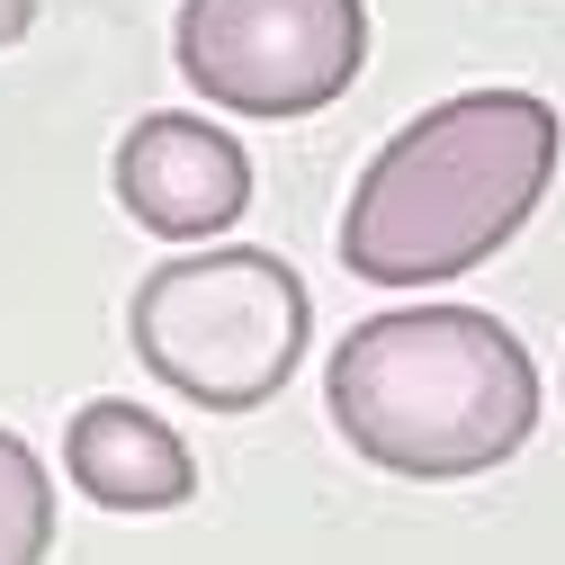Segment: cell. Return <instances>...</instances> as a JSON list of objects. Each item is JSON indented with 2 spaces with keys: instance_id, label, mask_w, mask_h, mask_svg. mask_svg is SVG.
<instances>
[{
  "instance_id": "7a4b0ae2",
  "label": "cell",
  "mask_w": 565,
  "mask_h": 565,
  "mask_svg": "<svg viewBox=\"0 0 565 565\" xmlns=\"http://www.w3.org/2000/svg\"><path fill=\"white\" fill-rule=\"evenodd\" d=\"M332 431L386 476H484L539 431L530 350L476 306H395L350 323L323 369Z\"/></svg>"
},
{
  "instance_id": "8992f818",
  "label": "cell",
  "mask_w": 565,
  "mask_h": 565,
  "mask_svg": "<svg viewBox=\"0 0 565 565\" xmlns=\"http://www.w3.org/2000/svg\"><path fill=\"white\" fill-rule=\"evenodd\" d=\"M63 476H73L99 512H180L198 493V458L145 404H82L63 431Z\"/></svg>"
},
{
  "instance_id": "52a82bcc",
  "label": "cell",
  "mask_w": 565,
  "mask_h": 565,
  "mask_svg": "<svg viewBox=\"0 0 565 565\" xmlns=\"http://www.w3.org/2000/svg\"><path fill=\"white\" fill-rule=\"evenodd\" d=\"M54 547V476L19 431H0V565H45Z\"/></svg>"
},
{
  "instance_id": "5b68a950",
  "label": "cell",
  "mask_w": 565,
  "mask_h": 565,
  "mask_svg": "<svg viewBox=\"0 0 565 565\" xmlns=\"http://www.w3.org/2000/svg\"><path fill=\"white\" fill-rule=\"evenodd\" d=\"M117 206L162 243H206L252 206V162L225 126L206 117H135L117 145Z\"/></svg>"
},
{
  "instance_id": "277c9868",
  "label": "cell",
  "mask_w": 565,
  "mask_h": 565,
  "mask_svg": "<svg viewBox=\"0 0 565 565\" xmlns=\"http://www.w3.org/2000/svg\"><path fill=\"white\" fill-rule=\"evenodd\" d=\"M171 54L206 108L315 117L369 63V0H180Z\"/></svg>"
},
{
  "instance_id": "6da1fadb",
  "label": "cell",
  "mask_w": 565,
  "mask_h": 565,
  "mask_svg": "<svg viewBox=\"0 0 565 565\" xmlns=\"http://www.w3.org/2000/svg\"><path fill=\"white\" fill-rule=\"evenodd\" d=\"M556 180V108L539 90H458L360 171L341 260L369 288H431L530 225Z\"/></svg>"
},
{
  "instance_id": "3957f363",
  "label": "cell",
  "mask_w": 565,
  "mask_h": 565,
  "mask_svg": "<svg viewBox=\"0 0 565 565\" xmlns=\"http://www.w3.org/2000/svg\"><path fill=\"white\" fill-rule=\"evenodd\" d=\"M135 360L198 413H252L306 360V278L278 252H180L126 306Z\"/></svg>"
},
{
  "instance_id": "ba28073f",
  "label": "cell",
  "mask_w": 565,
  "mask_h": 565,
  "mask_svg": "<svg viewBox=\"0 0 565 565\" xmlns=\"http://www.w3.org/2000/svg\"><path fill=\"white\" fill-rule=\"evenodd\" d=\"M28 19H36V0H0V45H19Z\"/></svg>"
}]
</instances>
